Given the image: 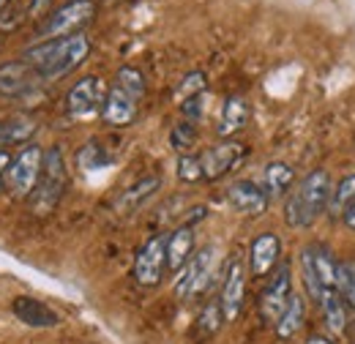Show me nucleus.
I'll use <instances>...</instances> for the list:
<instances>
[{"label":"nucleus","instance_id":"nucleus-1","mask_svg":"<svg viewBox=\"0 0 355 344\" xmlns=\"http://www.w3.org/2000/svg\"><path fill=\"white\" fill-rule=\"evenodd\" d=\"M88 55V36L74 33V36H63V39H52V42H36L22 55V60L36 71V77L42 83H58V80L69 77L74 69H80Z\"/></svg>","mask_w":355,"mask_h":344},{"label":"nucleus","instance_id":"nucleus-2","mask_svg":"<svg viewBox=\"0 0 355 344\" xmlns=\"http://www.w3.org/2000/svg\"><path fill=\"white\" fill-rule=\"evenodd\" d=\"M331 175L325 170H311L290 194L284 203V221L293 230H306L311 227L320 214L328 208L331 200Z\"/></svg>","mask_w":355,"mask_h":344},{"label":"nucleus","instance_id":"nucleus-3","mask_svg":"<svg viewBox=\"0 0 355 344\" xmlns=\"http://www.w3.org/2000/svg\"><path fill=\"white\" fill-rule=\"evenodd\" d=\"M69 186V170H66V156L60 150V145H52L49 150H44V167H42V178L33 189L31 208L33 214L46 216L58 208V203L63 200V191Z\"/></svg>","mask_w":355,"mask_h":344},{"label":"nucleus","instance_id":"nucleus-4","mask_svg":"<svg viewBox=\"0 0 355 344\" xmlns=\"http://www.w3.org/2000/svg\"><path fill=\"white\" fill-rule=\"evenodd\" d=\"M216 246H205L200 252H194L191 259L178 270L175 279V295L180 301H191L197 295H202L214 279H216Z\"/></svg>","mask_w":355,"mask_h":344},{"label":"nucleus","instance_id":"nucleus-5","mask_svg":"<svg viewBox=\"0 0 355 344\" xmlns=\"http://www.w3.org/2000/svg\"><path fill=\"white\" fill-rule=\"evenodd\" d=\"M44 167V150L36 142H28L17 156H11V164L6 172V186L14 197H31Z\"/></svg>","mask_w":355,"mask_h":344},{"label":"nucleus","instance_id":"nucleus-6","mask_svg":"<svg viewBox=\"0 0 355 344\" xmlns=\"http://www.w3.org/2000/svg\"><path fill=\"white\" fill-rule=\"evenodd\" d=\"M96 14V3L93 0H71L66 6H60L58 11H52L46 17L44 28L39 31L36 42H52V39H63V36H74L80 33L83 25H88Z\"/></svg>","mask_w":355,"mask_h":344},{"label":"nucleus","instance_id":"nucleus-7","mask_svg":"<svg viewBox=\"0 0 355 344\" xmlns=\"http://www.w3.org/2000/svg\"><path fill=\"white\" fill-rule=\"evenodd\" d=\"M107 98V87L98 77H83L80 83H74L69 96H66V112L77 121H90L96 115H101Z\"/></svg>","mask_w":355,"mask_h":344},{"label":"nucleus","instance_id":"nucleus-8","mask_svg":"<svg viewBox=\"0 0 355 344\" xmlns=\"http://www.w3.org/2000/svg\"><path fill=\"white\" fill-rule=\"evenodd\" d=\"M167 270V235H153L134 257V279L139 287H156Z\"/></svg>","mask_w":355,"mask_h":344},{"label":"nucleus","instance_id":"nucleus-9","mask_svg":"<svg viewBox=\"0 0 355 344\" xmlns=\"http://www.w3.org/2000/svg\"><path fill=\"white\" fill-rule=\"evenodd\" d=\"M243 301H246V265H243V259L235 255V257L230 259L227 270H224L222 295H219L224 322H235L241 317Z\"/></svg>","mask_w":355,"mask_h":344},{"label":"nucleus","instance_id":"nucleus-10","mask_svg":"<svg viewBox=\"0 0 355 344\" xmlns=\"http://www.w3.org/2000/svg\"><path fill=\"white\" fill-rule=\"evenodd\" d=\"M246 145L243 142H235V139H224L219 145H211L202 156H200V164H202V180H219L227 172H232L243 159H246Z\"/></svg>","mask_w":355,"mask_h":344},{"label":"nucleus","instance_id":"nucleus-11","mask_svg":"<svg viewBox=\"0 0 355 344\" xmlns=\"http://www.w3.org/2000/svg\"><path fill=\"white\" fill-rule=\"evenodd\" d=\"M39 85H42V80L36 77V71L22 58L14 60V63L0 66V96L28 101V98H36Z\"/></svg>","mask_w":355,"mask_h":344},{"label":"nucleus","instance_id":"nucleus-12","mask_svg":"<svg viewBox=\"0 0 355 344\" xmlns=\"http://www.w3.org/2000/svg\"><path fill=\"white\" fill-rule=\"evenodd\" d=\"M293 298V276H290V268L282 262L279 270L270 276V282L266 284L263 295H260V311L268 322H279L282 311L287 309V303Z\"/></svg>","mask_w":355,"mask_h":344},{"label":"nucleus","instance_id":"nucleus-13","mask_svg":"<svg viewBox=\"0 0 355 344\" xmlns=\"http://www.w3.org/2000/svg\"><path fill=\"white\" fill-rule=\"evenodd\" d=\"M227 203L243 216H263L270 205V197L257 180H235L227 186Z\"/></svg>","mask_w":355,"mask_h":344},{"label":"nucleus","instance_id":"nucleus-14","mask_svg":"<svg viewBox=\"0 0 355 344\" xmlns=\"http://www.w3.org/2000/svg\"><path fill=\"white\" fill-rule=\"evenodd\" d=\"M282 257V241L276 232H260L249 246V270L254 279L268 276Z\"/></svg>","mask_w":355,"mask_h":344},{"label":"nucleus","instance_id":"nucleus-15","mask_svg":"<svg viewBox=\"0 0 355 344\" xmlns=\"http://www.w3.org/2000/svg\"><path fill=\"white\" fill-rule=\"evenodd\" d=\"M139 115V101L129 96L126 90H121L118 85H112L107 90V98H104V107H101V118L110 123V126H118V129H126L132 126Z\"/></svg>","mask_w":355,"mask_h":344},{"label":"nucleus","instance_id":"nucleus-16","mask_svg":"<svg viewBox=\"0 0 355 344\" xmlns=\"http://www.w3.org/2000/svg\"><path fill=\"white\" fill-rule=\"evenodd\" d=\"M162 189V178L159 175H148V178H139L137 183H132L129 189H123L121 191V197L115 200V211L123 216L134 214V211H139L156 191Z\"/></svg>","mask_w":355,"mask_h":344},{"label":"nucleus","instance_id":"nucleus-17","mask_svg":"<svg viewBox=\"0 0 355 344\" xmlns=\"http://www.w3.org/2000/svg\"><path fill=\"white\" fill-rule=\"evenodd\" d=\"M194 255V224H180L173 235H167V270L178 273Z\"/></svg>","mask_w":355,"mask_h":344},{"label":"nucleus","instance_id":"nucleus-18","mask_svg":"<svg viewBox=\"0 0 355 344\" xmlns=\"http://www.w3.org/2000/svg\"><path fill=\"white\" fill-rule=\"evenodd\" d=\"M249 118H252L249 101H246L243 96H230V98L224 101L222 115H219V129H216L219 137H232V134H238L241 129H246Z\"/></svg>","mask_w":355,"mask_h":344},{"label":"nucleus","instance_id":"nucleus-19","mask_svg":"<svg viewBox=\"0 0 355 344\" xmlns=\"http://www.w3.org/2000/svg\"><path fill=\"white\" fill-rule=\"evenodd\" d=\"M14 314L25 322V325H33V328H55L60 322V317L44 306L36 298H17L14 301Z\"/></svg>","mask_w":355,"mask_h":344},{"label":"nucleus","instance_id":"nucleus-20","mask_svg":"<svg viewBox=\"0 0 355 344\" xmlns=\"http://www.w3.org/2000/svg\"><path fill=\"white\" fill-rule=\"evenodd\" d=\"M293 183H295V170H293L290 164H284V162H270V164H266L260 186L266 189V194L270 200L290 194Z\"/></svg>","mask_w":355,"mask_h":344},{"label":"nucleus","instance_id":"nucleus-21","mask_svg":"<svg viewBox=\"0 0 355 344\" xmlns=\"http://www.w3.org/2000/svg\"><path fill=\"white\" fill-rule=\"evenodd\" d=\"M36 121L28 115H11L0 121V150L11 148V145H25L33 134H36Z\"/></svg>","mask_w":355,"mask_h":344},{"label":"nucleus","instance_id":"nucleus-22","mask_svg":"<svg viewBox=\"0 0 355 344\" xmlns=\"http://www.w3.org/2000/svg\"><path fill=\"white\" fill-rule=\"evenodd\" d=\"M317 306L322 309V317H325L331 334H345L347 331V303L339 295V290H325Z\"/></svg>","mask_w":355,"mask_h":344},{"label":"nucleus","instance_id":"nucleus-23","mask_svg":"<svg viewBox=\"0 0 355 344\" xmlns=\"http://www.w3.org/2000/svg\"><path fill=\"white\" fill-rule=\"evenodd\" d=\"M304 317H306V303H304V298H301L298 293H293V298H290V303H287V309L282 311L279 322L273 325V328H276V336H279V339H293V336L301 331Z\"/></svg>","mask_w":355,"mask_h":344},{"label":"nucleus","instance_id":"nucleus-24","mask_svg":"<svg viewBox=\"0 0 355 344\" xmlns=\"http://www.w3.org/2000/svg\"><path fill=\"white\" fill-rule=\"evenodd\" d=\"M355 205V175H345L334 189H331V200H328V208L331 214L342 216L347 208Z\"/></svg>","mask_w":355,"mask_h":344},{"label":"nucleus","instance_id":"nucleus-25","mask_svg":"<svg viewBox=\"0 0 355 344\" xmlns=\"http://www.w3.org/2000/svg\"><path fill=\"white\" fill-rule=\"evenodd\" d=\"M115 85L121 87V90H126L129 96H134L137 101H142V96H145V77H142V71L134 69V66L118 69V74H115Z\"/></svg>","mask_w":355,"mask_h":344},{"label":"nucleus","instance_id":"nucleus-26","mask_svg":"<svg viewBox=\"0 0 355 344\" xmlns=\"http://www.w3.org/2000/svg\"><path fill=\"white\" fill-rule=\"evenodd\" d=\"M112 162V156L98 145V142H88L80 153H77V164L83 167L85 172H93V170H104L107 164Z\"/></svg>","mask_w":355,"mask_h":344},{"label":"nucleus","instance_id":"nucleus-27","mask_svg":"<svg viewBox=\"0 0 355 344\" xmlns=\"http://www.w3.org/2000/svg\"><path fill=\"white\" fill-rule=\"evenodd\" d=\"M224 322V314H222V306H219V301L208 303L205 309H202V314L197 317V334L200 336H214L219 328H222Z\"/></svg>","mask_w":355,"mask_h":344},{"label":"nucleus","instance_id":"nucleus-28","mask_svg":"<svg viewBox=\"0 0 355 344\" xmlns=\"http://www.w3.org/2000/svg\"><path fill=\"white\" fill-rule=\"evenodd\" d=\"M336 290H339V295L345 298V303L355 309V265L353 262H339V270H336Z\"/></svg>","mask_w":355,"mask_h":344},{"label":"nucleus","instance_id":"nucleus-29","mask_svg":"<svg viewBox=\"0 0 355 344\" xmlns=\"http://www.w3.org/2000/svg\"><path fill=\"white\" fill-rule=\"evenodd\" d=\"M170 142H173V148H175L180 156L189 153L197 145V126L191 121H180L175 129H173V134H170Z\"/></svg>","mask_w":355,"mask_h":344},{"label":"nucleus","instance_id":"nucleus-30","mask_svg":"<svg viewBox=\"0 0 355 344\" xmlns=\"http://www.w3.org/2000/svg\"><path fill=\"white\" fill-rule=\"evenodd\" d=\"M205 74L202 71H191V74H186L183 80H180V85L175 90V101L178 104H183L186 98H191V96H200V93H205Z\"/></svg>","mask_w":355,"mask_h":344},{"label":"nucleus","instance_id":"nucleus-31","mask_svg":"<svg viewBox=\"0 0 355 344\" xmlns=\"http://www.w3.org/2000/svg\"><path fill=\"white\" fill-rule=\"evenodd\" d=\"M178 178L183 183H197L202 180V164H200V156H191V153H183L178 159Z\"/></svg>","mask_w":355,"mask_h":344},{"label":"nucleus","instance_id":"nucleus-32","mask_svg":"<svg viewBox=\"0 0 355 344\" xmlns=\"http://www.w3.org/2000/svg\"><path fill=\"white\" fill-rule=\"evenodd\" d=\"M52 3L55 0H31V6H28V19H42L49 14V8H52Z\"/></svg>","mask_w":355,"mask_h":344},{"label":"nucleus","instance_id":"nucleus-33","mask_svg":"<svg viewBox=\"0 0 355 344\" xmlns=\"http://www.w3.org/2000/svg\"><path fill=\"white\" fill-rule=\"evenodd\" d=\"M8 164H11V153H8V150H0V189L6 186V172H8Z\"/></svg>","mask_w":355,"mask_h":344},{"label":"nucleus","instance_id":"nucleus-34","mask_svg":"<svg viewBox=\"0 0 355 344\" xmlns=\"http://www.w3.org/2000/svg\"><path fill=\"white\" fill-rule=\"evenodd\" d=\"M342 221H345V227H347V230H353V232H355V205H353V208H347V211L342 214Z\"/></svg>","mask_w":355,"mask_h":344},{"label":"nucleus","instance_id":"nucleus-35","mask_svg":"<svg viewBox=\"0 0 355 344\" xmlns=\"http://www.w3.org/2000/svg\"><path fill=\"white\" fill-rule=\"evenodd\" d=\"M306 344H334V339L331 336H322V334H311L309 339H306Z\"/></svg>","mask_w":355,"mask_h":344},{"label":"nucleus","instance_id":"nucleus-36","mask_svg":"<svg viewBox=\"0 0 355 344\" xmlns=\"http://www.w3.org/2000/svg\"><path fill=\"white\" fill-rule=\"evenodd\" d=\"M8 3H11V0H0V14H3L6 8H8Z\"/></svg>","mask_w":355,"mask_h":344}]
</instances>
